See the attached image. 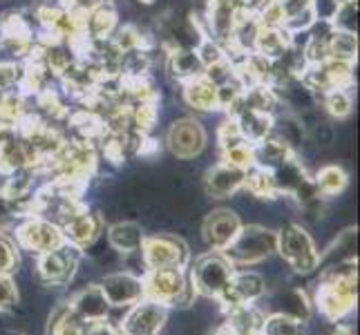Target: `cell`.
Returning a JSON list of instances; mask_svg holds the SVG:
<instances>
[{"label":"cell","instance_id":"cell-1","mask_svg":"<svg viewBox=\"0 0 360 335\" xmlns=\"http://www.w3.org/2000/svg\"><path fill=\"white\" fill-rule=\"evenodd\" d=\"M316 308L329 322H342L358 304V262L342 259L329 266L318 282L314 295Z\"/></svg>","mask_w":360,"mask_h":335},{"label":"cell","instance_id":"cell-2","mask_svg":"<svg viewBox=\"0 0 360 335\" xmlns=\"http://www.w3.org/2000/svg\"><path fill=\"white\" fill-rule=\"evenodd\" d=\"M141 280L148 300H155L168 308H188L197 297L188 268H148Z\"/></svg>","mask_w":360,"mask_h":335},{"label":"cell","instance_id":"cell-3","mask_svg":"<svg viewBox=\"0 0 360 335\" xmlns=\"http://www.w3.org/2000/svg\"><path fill=\"white\" fill-rule=\"evenodd\" d=\"M278 251V232L266 226H257V223H248L242 226L224 255L233 262L235 268H248L255 264H262L271 255Z\"/></svg>","mask_w":360,"mask_h":335},{"label":"cell","instance_id":"cell-4","mask_svg":"<svg viewBox=\"0 0 360 335\" xmlns=\"http://www.w3.org/2000/svg\"><path fill=\"white\" fill-rule=\"evenodd\" d=\"M287 266L297 272V275H309L314 272L320 262L322 253L314 242L311 235L302 228L300 223H287L282 230H278V251H276Z\"/></svg>","mask_w":360,"mask_h":335},{"label":"cell","instance_id":"cell-5","mask_svg":"<svg viewBox=\"0 0 360 335\" xmlns=\"http://www.w3.org/2000/svg\"><path fill=\"white\" fill-rule=\"evenodd\" d=\"M235 266L224 255V251H208L200 257L191 259L188 277L197 295L217 300V295L224 291L229 280L233 277Z\"/></svg>","mask_w":360,"mask_h":335},{"label":"cell","instance_id":"cell-6","mask_svg":"<svg viewBox=\"0 0 360 335\" xmlns=\"http://www.w3.org/2000/svg\"><path fill=\"white\" fill-rule=\"evenodd\" d=\"M143 266L148 268H188L191 264V248L177 235L159 232L146 235L139 248Z\"/></svg>","mask_w":360,"mask_h":335},{"label":"cell","instance_id":"cell-7","mask_svg":"<svg viewBox=\"0 0 360 335\" xmlns=\"http://www.w3.org/2000/svg\"><path fill=\"white\" fill-rule=\"evenodd\" d=\"M14 242L20 251L41 255L47 251H54L60 244H65V237L60 226L52 219L27 215V217H20L14 223Z\"/></svg>","mask_w":360,"mask_h":335},{"label":"cell","instance_id":"cell-8","mask_svg":"<svg viewBox=\"0 0 360 335\" xmlns=\"http://www.w3.org/2000/svg\"><path fill=\"white\" fill-rule=\"evenodd\" d=\"M81 253L77 246L60 244L54 251L36 255V280L43 287H68L74 280L81 264Z\"/></svg>","mask_w":360,"mask_h":335},{"label":"cell","instance_id":"cell-9","mask_svg":"<svg viewBox=\"0 0 360 335\" xmlns=\"http://www.w3.org/2000/svg\"><path fill=\"white\" fill-rule=\"evenodd\" d=\"M264 295H266V282L259 272L235 268L233 277L229 280L224 291L217 295L215 302L221 306V311L229 313L235 311V308L257 304Z\"/></svg>","mask_w":360,"mask_h":335},{"label":"cell","instance_id":"cell-10","mask_svg":"<svg viewBox=\"0 0 360 335\" xmlns=\"http://www.w3.org/2000/svg\"><path fill=\"white\" fill-rule=\"evenodd\" d=\"M168 306L143 297L136 304L128 306V311L121 317L117 329L123 335H159L168 322Z\"/></svg>","mask_w":360,"mask_h":335},{"label":"cell","instance_id":"cell-11","mask_svg":"<svg viewBox=\"0 0 360 335\" xmlns=\"http://www.w3.org/2000/svg\"><path fill=\"white\" fill-rule=\"evenodd\" d=\"M206 143H208V134H206L202 123L195 117L177 119L166 132L168 150L177 159H184V161L200 157L204 152Z\"/></svg>","mask_w":360,"mask_h":335},{"label":"cell","instance_id":"cell-12","mask_svg":"<svg viewBox=\"0 0 360 335\" xmlns=\"http://www.w3.org/2000/svg\"><path fill=\"white\" fill-rule=\"evenodd\" d=\"M63 230V237L68 244L77 246L79 251H88V248L105 232L103 217L90 210L88 206H79L74 213H70L63 221L58 223Z\"/></svg>","mask_w":360,"mask_h":335},{"label":"cell","instance_id":"cell-13","mask_svg":"<svg viewBox=\"0 0 360 335\" xmlns=\"http://www.w3.org/2000/svg\"><path fill=\"white\" fill-rule=\"evenodd\" d=\"M240 215L231 208H217L213 213H208L202 223V237L210 251H226L229 244L238 237L242 230Z\"/></svg>","mask_w":360,"mask_h":335},{"label":"cell","instance_id":"cell-14","mask_svg":"<svg viewBox=\"0 0 360 335\" xmlns=\"http://www.w3.org/2000/svg\"><path fill=\"white\" fill-rule=\"evenodd\" d=\"M98 284H101V291L112 308H128L146 297L143 280L141 275H134V272H110Z\"/></svg>","mask_w":360,"mask_h":335},{"label":"cell","instance_id":"cell-15","mask_svg":"<svg viewBox=\"0 0 360 335\" xmlns=\"http://www.w3.org/2000/svg\"><path fill=\"white\" fill-rule=\"evenodd\" d=\"M70 311L85 324H96V322H108L112 306L108 304L105 295L101 291V284H90L81 291L74 293L65 302Z\"/></svg>","mask_w":360,"mask_h":335},{"label":"cell","instance_id":"cell-16","mask_svg":"<svg viewBox=\"0 0 360 335\" xmlns=\"http://www.w3.org/2000/svg\"><path fill=\"white\" fill-rule=\"evenodd\" d=\"M242 14V9L238 5V0H208L206 7V22H208V39H213L215 43H229L235 22H238Z\"/></svg>","mask_w":360,"mask_h":335},{"label":"cell","instance_id":"cell-17","mask_svg":"<svg viewBox=\"0 0 360 335\" xmlns=\"http://www.w3.org/2000/svg\"><path fill=\"white\" fill-rule=\"evenodd\" d=\"M269 306L271 311L269 313H282V315H289L297 322L307 324L309 320L314 315V304L309 300V295L304 289L300 287H284L278 289L269 297Z\"/></svg>","mask_w":360,"mask_h":335},{"label":"cell","instance_id":"cell-18","mask_svg":"<svg viewBox=\"0 0 360 335\" xmlns=\"http://www.w3.org/2000/svg\"><path fill=\"white\" fill-rule=\"evenodd\" d=\"M244 177H246L244 170L233 168V166L224 164V161H219V164H215L213 168H208L204 175L206 195L213 197V199H226V197L242 190Z\"/></svg>","mask_w":360,"mask_h":335},{"label":"cell","instance_id":"cell-19","mask_svg":"<svg viewBox=\"0 0 360 335\" xmlns=\"http://www.w3.org/2000/svg\"><path fill=\"white\" fill-rule=\"evenodd\" d=\"M293 47V36L280 27V25H262L255 32V41H253V54H259L264 58L278 60L280 56H284Z\"/></svg>","mask_w":360,"mask_h":335},{"label":"cell","instance_id":"cell-20","mask_svg":"<svg viewBox=\"0 0 360 335\" xmlns=\"http://www.w3.org/2000/svg\"><path fill=\"white\" fill-rule=\"evenodd\" d=\"M273 117L271 112H262V110H240L235 112L233 119L238 123L240 134L244 136V141H248L251 145L262 143L264 139H269L273 132Z\"/></svg>","mask_w":360,"mask_h":335},{"label":"cell","instance_id":"cell-21","mask_svg":"<svg viewBox=\"0 0 360 335\" xmlns=\"http://www.w3.org/2000/svg\"><path fill=\"white\" fill-rule=\"evenodd\" d=\"M184 101L188 107L197 112H213L219 110V94L217 85L208 81L204 74L197 79H191L184 83Z\"/></svg>","mask_w":360,"mask_h":335},{"label":"cell","instance_id":"cell-22","mask_svg":"<svg viewBox=\"0 0 360 335\" xmlns=\"http://www.w3.org/2000/svg\"><path fill=\"white\" fill-rule=\"evenodd\" d=\"M105 235H108V244L121 255L139 253L146 237L143 228L136 221H117L112 226H108Z\"/></svg>","mask_w":360,"mask_h":335},{"label":"cell","instance_id":"cell-23","mask_svg":"<svg viewBox=\"0 0 360 335\" xmlns=\"http://www.w3.org/2000/svg\"><path fill=\"white\" fill-rule=\"evenodd\" d=\"M25 168H36L34 159L27 150V145L18 136V132L14 136H9L5 143H0V175H14L18 170Z\"/></svg>","mask_w":360,"mask_h":335},{"label":"cell","instance_id":"cell-24","mask_svg":"<svg viewBox=\"0 0 360 335\" xmlns=\"http://www.w3.org/2000/svg\"><path fill=\"white\" fill-rule=\"evenodd\" d=\"M119 27V16L112 5H98L85 11V36L90 41H105L112 39Z\"/></svg>","mask_w":360,"mask_h":335},{"label":"cell","instance_id":"cell-25","mask_svg":"<svg viewBox=\"0 0 360 335\" xmlns=\"http://www.w3.org/2000/svg\"><path fill=\"white\" fill-rule=\"evenodd\" d=\"M271 172H273V179H276L280 197H295L302 185H307L309 181H311V177L307 175V170L302 168V164L297 161L295 155Z\"/></svg>","mask_w":360,"mask_h":335},{"label":"cell","instance_id":"cell-26","mask_svg":"<svg viewBox=\"0 0 360 335\" xmlns=\"http://www.w3.org/2000/svg\"><path fill=\"white\" fill-rule=\"evenodd\" d=\"M224 322H221V329L231 335H259V327H262V317L264 313L259 308L253 306H242L235 308V311L224 313Z\"/></svg>","mask_w":360,"mask_h":335},{"label":"cell","instance_id":"cell-27","mask_svg":"<svg viewBox=\"0 0 360 335\" xmlns=\"http://www.w3.org/2000/svg\"><path fill=\"white\" fill-rule=\"evenodd\" d=\"M168 70L172 72V77L177 81L186 83L191 79H197L204 74V63L197 49L191 47H179V49H172L168 54Z\"/></svg>","mask_w":360,"mask_h":335},{"label":"cell","instance_id":"cell-28","mask_svg":"<svg viewBox=\"0 0 360 335\" xmlns=\"http://www.w3.org/2000/svg\"><path fill=\"white\" fill-rule=\"evenodd\" d=\"M253 150H255V166L264 170H276L278 166H282L284 161L295 155L291 145L276 139V136H269L262 143L253 145Z\"/></svg>","mask_w":360,"mask_h":335},{"label":"cell","instance_id":"cell-29","mask_svg":"<svg viewBox=\"0 0 360 335\" xmlns=\"http://www.w3.org/2000/svg\"><path fill=\"white\" fill-rule=\"evenodd\" d=\"M314 183H316V190L322 199H331V197H338L347 190V185H349V175H347L342 166L331 164V166H325L316 172Z\"/></svg>","mask_w":360,"mask_h":335},{"label":"cell","instance_id":"cell-30","mask_svg":"<svg viewBox=\"0 0 360 335\" xmlns=\"http://www.w3.org/2000/svg\"><path fill=\"white\" fill-rule=\"evenodd\" d=\"M242 188L246 192H251L255 199L273 202V199H278V197H280L276 179H273V172L271 170H264V168H257V166H253L251 170H246V177H244V185H242Z\"/></svg>","mask_w":360,"mask_h":335},{"label":"cell","instance_id":"cell-31","mask_svg":"<svg viewBox=\"0 0 360 335\" xmlns=\"http://www.w3.org/2000/svg\"><path fill=\"white\" fill-rule=\"evenodd\" d=\"M47 335H88V324L74 315L68 304H60L49 315Z\"/></svg>","mask_w":360,"mask_h":335},{"label":"cell","instance_id":"cell-32","mask_svg":"<svg viewBox=\"0 0 360 335\" xmlns=\"http://www.w3.org/2000/svg\"><path fill=\"white\" fill-rule=\"evenodd\" d=\"M327 54H329V58L345 60V63H356V56H358V34L340 32V29L331 27Z\"/></svg>","mask_w":360,"mask_h":335},{"label":"cell","instance_id":"cell-33","mask_svg":"<svg viewBox=\"0 0 360 335\" xmlns=\"http://www.w3.org/2000/svg\"><path fill=\"white\" fill-rule=\"evenodd\" d=\"M322 96V107L331 117V119H347L354 112V96L349 92V88H340V90H329Z\"/></svg>","mask_w":360,"mask_h":335},{"label":"cell","instance_id":"cell-34","mask_svg":"<svg viewBox=\"0 0 360 335\" xmlns=\"http://www.w3.org/2000/svg\"><path fill=\"white\" fill-rule=\"evenodd\" d=\"M219 155H221L219 161H224V164H229L233 168H240L244 172L255 166V150H253V145L244 139L229 145V147H221Z\"/></svg>","mask_w":360,"mask_h":335},{"label":"cell","instance_id":"cell-35","mask_svg":"<svg viewBox=\"0 0 360 335\" xmlns=\"http://www.w3.org/2000/svg\"><path fill=\"white\" fill-rule=\"evenodd\" d=\"M259 335H302V322L282 313H266L262 317Z\"/></svg>","mask_w":360,"mask_h":335},{"label":"cell","instance_id":"cell-36","mask_svg":"<svg viewBox=\"0 0 360 335\" xmlns=\"http://www.w3.org/2000/svg\"><path fill=\"white\" fill-rule=\"evenodd\" d=\"M333 29L358 34V0H340L331 20H327Z\"/></svg>","mask_w":360,"mask_h":335},{"label":"cell","instance_id":"cell-37","mask_svg":"<svg viewBox=\"0 0 360 335\" xmlns=\"http://www.w3.org/2000/svg\"><path fill=\"white\" fill-rule=\"evenodd\" d=\"M18 264H20V257H18V246H16L14 237L0 230V272L14 275Z\"/></svg>","mask_w":360,"mask_h":335},{"label":"cell","instance_id":"cell-38","mask_svg":"<svg viewBox=\"0 0 360 335\" xmlns=\"http://www.w3.org/2000/svg\"><path fill=\"white\" fill-rule=\"evenodd\" d=\"M18 304V287L14 282V275L0 272V313L11 311Z\"/></svg>","mask_w":360,"mask_h":335},{"label":"cell","instance_id":"cell-39","mask_svg":"<svg viewBox=\"0 0 360 335\" xmlns=\"http://www.w3.org/2000/svg\"><path fill=\"white\" fill-rule=\"evenodd\" d=\"M273 3H276V7L280 9V14H282V27H284V22H287L289 18H293V16L302 14V11L314 7V0H273Z\"/></svg>","mask_w":360,"mask_h":335},{"label":"cell","instance_id":"cell-40","mask_svg":"<svg viewBox=\"0 0 360 335\" xmlns=\"http://www.w3.org/2000/svg\"><path fill=\"white\" fill-rule=\"evenodd\" d=\"M18 219H20L18 208L3 190H0V230H5L7 226H14Z\"/></svg>","mask_w":360,"mask_h":335},{"label":"cell","instance_id":"cell-41","mask_svg":"<svg viewBox=\"0 0 360 335\" xmlns=\"http://www.w3.org/2000/svg\"><path fill=\"white\" fill-rule=\"evenodd\" d=\"M88 335H123V333L110 324V322H96V324H88Z\"/></svg>","mask_w":360,"mask_h":335},{"label":"cell","instance_id":"cell-42","mask_svg":"<svg viewBox=\"0 0 360 335\" xmlns=\"http://www.w3.org/2000/svg\"><path fill=\"white\" fill-rule=\"evenodd\" d=\"M238 5H240L242 11H246V14L257 16L259 11H262L269 5V0H238Z\"/></svg>","mask_w":360,"mask_h":335},{"label":"cell","instance_id":"cell-43","mask_svg":"<svg viewBox=\"0 0 360 335\" xmlns=\"http://www.w3.org/2000/svg\"><path fill=\"white\" fill-rule=\"evenodd\" d=\"M112 0H70V3H65L68 7H77V9H83V11H90L98 5H110Z\"/></svg>","mask_w":360,"mask_h":335},{"label":"cell","instance_id":"cell-44","mask_svg":"<svg viewBox=\"0 0 360 335\" xmlns=\"http://www.w3.org/2000/svg\"><path fill=\"white\" fill-rule=\"evenodd\" d=\"M333 335H354V331H352V327H347V324H340L338 329H336V333Z\"/></svg>","mask_w":360,"mask_h":335},{"label":"cell","instance_id":"cell-45","mask_svg":"<svg viewBox=\"0 0 360 335\" xmlns=\"http://www.w3.org/2000/svg\"><path fill=\"white\" fill-rule=\"evenodd\" d=\"M208 335H231V333H226V331L221 329V327H217V329H215L213 333H208Z\"/></svg>","mask_w":360,"mask_h":335},{"label":"cell","instance_id":"cell-46","mask_svg":"<svg viewBox=\"0 0 360 335\" xmlns=\"http://www.w3.org/2000/svg\"><path fill=\"white\" fill-rule=\"evenodd\" d=\"M5 335H25V333H18V331H9V333H5Z\"/></svg>","mask_w":360,"mask_h":335}]
</instances>
